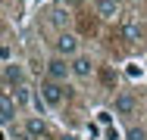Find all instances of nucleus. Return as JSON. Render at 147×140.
<instances>
[{
  "label": "nucleus",
  "mask_w": 147,
  "mask_h": 140,
  "mask_svg": "<svg viewBox=\"0 0 147 140\" xmlns=\"http://www.w3.org/2000/svg\"><path fill=\"white\" fill-rule=\"evenodd\" d=\"M3 84H6V78H0V93H3Z\"/></svg>",
  "instance_id": "obj_16"
},
{
  "label": "nucleus",
  "mask_w": 147,
  "mask_h": 140,
  "mask_svg": "<svg viewBox=\"0 0 147 140\" xmlns=\"http://www.w3.org/2000/svg\"><path fill=\"white\" fill-rule=\"evenodd\" d=\"M63 3H78V0H63Z\"/></svg>",
  "instance_id": "obj_17"
},
{
  "label": "nucleus",
  "mask_w": 147,
  "mask_h": 140,
  "mask_svg": "<svg viewBox=\"0 0 147 140\" xmlns=\"http://www.w3.org/2000/svg\"><path fill=\"white\" fill-rule=\"evenodd\" d=\"M0 34H3V22H0Z\"/></svg>",
  "instance_id": "obj_18"
},
{
  "label": "nucleus",
  "mask_w": 147,
  "mask_h": 140,
  "mask_svg": "<svg viewBox=\"0 0 147 140\" xmlns=\"http://www.w3.org/2000/svg\"><path fill=\"white\" fill-rule=\"evenodd\" d=\"M66 140H75V137H66Z\"/></svg>",
  "instance_id": "obj_19"
},
{
  "label": "nucleus",
  "mask_w": 147,
  "mask_h": 140,
  "mask_svg": "<svg viewBox=\"0 0 147 140\" xmlns=\"http://www.w3.org/2000/svg\"><path fill=\"white\" fill-rule=\"evenodd\" d=\"M72 75V69H69V59L66 56L53 53L50 59H47V78H57V81H66Z\"/></svg>",
  "instance_id": "obj_3"
},
{
  "label": "nucleus",
  "mask_w": 147,
  "mask_h": 140,
  "mask_svg": "<svg viewBox=\"0 0 147 140\" xmlns=\"http://www.w3.org/2000/svg\"><path fill=\"white\" fill-rule=\"evenodd\" d=\"M38 97H41V103L50 106V109H57V106L66 103V90H63V84H59L57 78H47V75H44V81H41V87H38Z\"/></svg>",
  "instance_id": "obj_1"
},
{
  "label": "nucleus",
  "mask_w": 147,
  "mask_h": 140,
  "mask_svg": "<svg viewBox=\"0 0 147 140\" xmlns=\"http://www.w3.org/2000/svg\"><path fill=\"white\" fill-rule=\"evenodd\" d=\"M69 69H72V75H75V78H82V81H85V78L94 75V59L85 56V53H75L72 59H69Z\"/></svg>",
  "instance_id": "obj_4"
},
{
  "label": "nucleus",
  "mask_w": 147,
  "mask_h": 140,
  "mask_svg": "<svg viewBox=\"0 0 147 140\" xmlns=\"http://www.w3.org/2000/svg\"><path fill=\"white\" fill-rule=\"evenodd\" d=\"M125 140H147V131L141 125H131V128L125 131Z\"/></svg>",
  "instance_id": "obj_12"
},
{
  "label": "nucleus",
  "mask_w": 147,
  "mask_h": 140,
  "mask_svg": "<svg viewBox=\"0 0 147 140\" xmlns=\"http://www.w3.org/2000/svg\"><path fill=\"white\" fill-rule=\"evenodd\" d=\"M113 109H116V115H135L138 112V100L131 93H119L113 100Z\"/></svg>",
  "instance_id": "obj_8"
},
{
  "label": "nucleus",
  "mask_w": 147,
  "mask_h": 140,
  "mask_svg": "<svg viewBox=\"0 0 147 140\" xmlns=\"http://www.w3.org/2000/svg\"><path fill=\"white\" fill-rule=\"evenodd\" d=\"M3 78H6V84H22L25 81V72H22V65L19 62H6V69H3Z\"/></svg>",
  "instance_id": "obj_9"
},
{
  "label": "nucleus",
  "mask_w": 147,
  "mask_h": 140,
  "mask_svg": "<svg viewBox=\"0 0 147 140\" xmlns=\"http://www.w3.org/2000/svg\"><path fill=\"white\" fill-rule=\"evenodd\" d=\"M78 34L75 31H59V37L53 41V53H59V56H66V59H72V56L78 53Z\"/></svg>",
  "instance_id": "obj_2"
},
{
  "label": "nucleus",
  "mask_w": 147,
  "mask_h": 140,
  "mask_svg": "<svg viewBox=\"0 0 147 140\" xmlns=\"http://www.w3.org/2000/svg\"><path fill=\"white\" fill-rule=\"evenodd\" d=\"M122 41H128V44H141V41H144V25H141L138 19H128V22L122 25Z\"/></svg>",
  "instance_id": "obj_7"
},
{
  "label": "nucleus",
  "mask_w": 147,
  "mask_h": 140,
  "mask_svg": "<svg viewBox=\"0 0 147 140\" xmlns=\"http://www.w3.org/2000/svg\"><path fill=\"white\" fill-rule=\"evenodd\" d=\"M53 22H57V25H66V13H63V9L53 13Z\"/></svg>",
  "instance_id": "obj_14"
},
{
  "label": "nucleus",
  "mask_w": 147,
  "mask_h": 140,
  "mask_svg": "<svg viewBox=\"0 0 147 140\" xmlns=\"http://www.w3.org/2000/svg\"><path fill=\"white\" fill-rule=\"evenodd\" d=\"M119 13H122V3L119 0H94V16H100L103 22L119 19Z\"/></svg>",
  "instance_id": "obj_5"
},
{
  "label": "nucleus",
  "mask_w": 147,
  "mask_h": 140,
  "mask_svg": "<svg viewBox=\"0 0 147 140\" xmlns=\"http://www.w3.org/2000/svg\"><path fill=\"white\" fill-rule=\"evenodd\" d=\"M25 131H28L31 137H44L47 134V125H44V118H38V115H31V118H25Z\"/></svg>",
  "instance_id": "obj_10"
},
{
  "label": "nucleus",
  "mask_w": 147,
  "mask_h": 140,
  "mask_svg": "<svg viewBox=\"0 0 147 140\" xmlns=\"http://www.w3.org/2000/svg\"><path fill=\"white\" fill-rule=\"evenodd\" d=\"M28 97H31V93H28V87H25V81L13 87V100H16L19 106H25V103H28Z\"/></svg>",
  "instance_id": "obj_11"
},
{
  "label": "nucleus",
  "mask_w": 147,
  "mask_h": 140,
  "mask_svg": "<svg viewBox=\"0 0 147 140\" xmlns=\"http://www.w3.org/2000/svg\"><path fill=\"white\" fill-rule=\"evenodd\" d=\"M16 112H19V103L6 93H0V125H13L16 121Z\"/></svg>",
  "instance_id": "obj_6"
},
{
  "label": "nucleus",
  "mask_w": 147,
  "mask_h": 140,
  "mask_svg": "<svg viewBox=\"0 0 147 140\" xmlns=\"http://www.w3.org/2000/svg\"><path fill=\"white\" fill-rule=\"evenodd\" d=\"M19 140H34V137H31V134H28V131H25V134H22V137H19Z\"/></svg>",
  "instance_id": "obj_15"
},
{
  "label": "nucleus",
  "mask_w": 147,
  "mask_h": 140,
  "mask_svg": "<svg viewBox=\"0 0 147 140\" xmlns=\"http://www.w3.org/2000/svg\"><path fill=\"white\" fill-rule=\"evenodd\" d=\"M97 118H100V125H107V128L113 125V112H97Z\"/></svg>",
  "instance_id": "obj_13"
}]
</instances>
